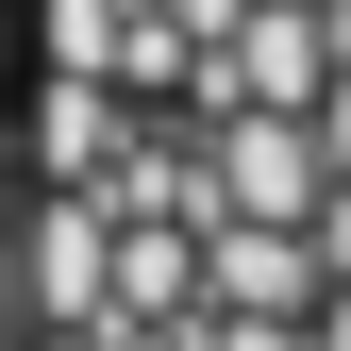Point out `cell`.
Listing matches in <instances>:
<instances>
[{
  "instance_id": "6da1fadb",
  "label": "cell",
  "mask_w": 351,
  "mask_h": 351,
  "mask_svg": "<svg viewBox=\"0 0 351 351\" xmlns=\"http://www.w3.org/2000/svg\"><path fill=\"white\" fill-rule=\"evenodd\" d=\"M0 301L34 351H351V0H34Z\"/></svg>"
}]
</instances>
